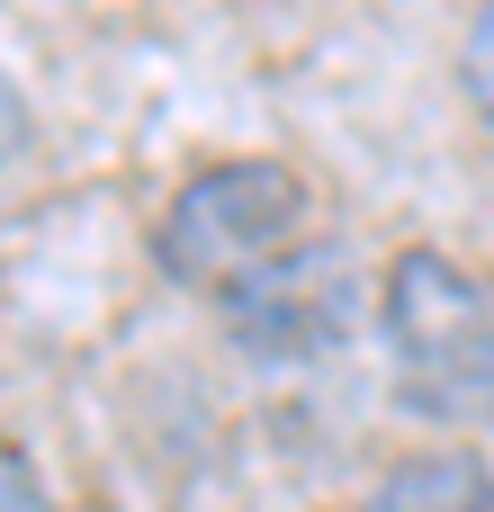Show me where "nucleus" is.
<instances>
[{"instance_id": "obj_2", "label": "nucleus", "mask_w": 494, "mask_h": 512, "mask_svg": "<svg viewBox=\"0 0 494 512\" xmlns=\"http://www.w3.org/2000/svg\"><path fill=\"white\" fill-rule=\"evenodd\" d=\"M297 243H306V180L279 153H234V162L189 171L171 189L162 225H153L162 279L189 288V297H216V306Z\"/></svg>"}, {"instance_id": "obj_7", "label": "nucleus", "mask_w": 494, "mask_h": 512, "mask_svg": "<svg viewBox=\"0 0 494 512\" xmlns=\"http://www.w3.org/2000/svg\"><path fill=\"white\" fill-rule=\"evenodd\" d=\"M27 135H36V117H27V90H18V81L0 72V171H9V162L27 153Z\"/></svg>"}, {"instance_id": "obj_1", "label": "nucleus", "mask_w": 494, "mask_h": 512, "mask_svg": "<svg viewBox=\"0 0 494 512\" xmlns=\"http://www.w3.org/2000/svg\"><path fill=\"white\" fill-rule=\"evenodd\" d=\"M378 324L396 360V405L432 432H486L494 423V288L414 243L378 279Z\"/></svg>"}, {"instance_id": "obj_5", "label": "nucleus", "mask_w": 494, "mask_h": 512, "mask_svg": "<svg viewBox=\"0 0 494 512\" xmlns=\"http://www.w3.org/2000/svg\"><path fill=\"white\" fill-rule=\"evenodd\" d=\"M459 90H468V108L494 126V0H477L468 36H459Z\"/></svg>"}, {"instance_id": "obj_4", "label": "nucleus", "mask_w": 494, "mask_h": 512, "mask_svg": "<svg viewBox=\"0 0 494 512\" xmlns=\"http://www.w3.org/2000/svg\"><path fill=\"white\" fill-rule=\"evenodd\" d=\"M360 512H494V468L477 450H414L369 486Z\"/></svg>"}, {"instance_id": "obj_6", "label": "nucleus", "mask_w": 494, "mask_h": 512, "mask_svg": "<svg viewBox=\"0 0 494 512\" xmlns=\"http://www.w3.org/2000/svg\"><path fill=\"white\" fill-rule=\"evenodd\" d=\"M0 512H54V495L36 486V468L18 450H0Z\"/></svg>"}, {"instance_id": "obj_3", "label": "nucleus", "mask_w": 494, "mask_h": 512, "mask_svg": "<svg viewBox=\"0 0 494 512\" xmlns=\"http://www.w3.org/2000/svg\"><path fill=\"white\" fill-rule=\"evenodd\" d=\"M351 333H360V261L333 234H306L297 252H279L261 279L225 297V342L252 369H315Z\"/></svg>"}]
</instances>
